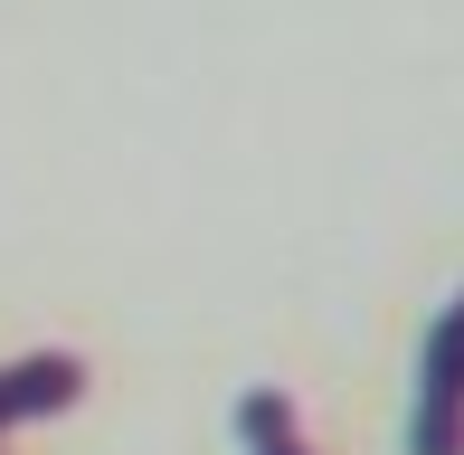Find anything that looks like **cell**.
<instances>
[{"label": "cell", "mask_w": 464, "mask_h": 455, "mask_svg": "<svg viewBox=\"0 0 464 455\" xmlns=\"http://www.w3.org/2000/svg\"><path fill=\"white\" fill-rule=\"evenodd\" d=\"M408 455H464V295L427 333L417 361V408H408Z\"/></svg>", "instance_id": "1"}, {"label": "cell", "mask_w": 464, "mask_h": 455, "mask_svg": "<svg viewBox=\"0 0 464 455\" xmlns=\"http://www.w3.org/2000/svg\"><path fill=\"white\" fill-rule=\"evenodd\" d=\"M86 399V361L76 351H19V361H0V446L19 437V427L57 418V408Z\"/></svg>", "instance_id": "2"}, {"label": "cell", "mask_w": 464, "mask_h": 455, "mask_svg": "<svg viewBox=\"0 0 464 455\" xmlns=\"http://www.w3.org/2000/svg\"><path fill=\"white\" fill-rule=\"evenodd\" d=\"M237 446L246 455H313V437H304V408H294V389H246L237 399Z\"/></svg>", "instance_id": "3"}]
</instances>
